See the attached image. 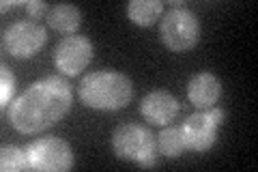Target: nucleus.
Masks as SVG:
<instances>
[{
  "mask_svg": "<svg viewBox=\"0 0 258 172\" xmlns=\"http://www.w3.org/2000/svg\"><path fill=\"white\" fill-rule=\"evenodd\" d=\"M71 103V84L60 76H50L32 82L18 99L11 101L9 121L20 134H41L67 117Z\"/></svg>",
  "mask_w": 258,
  "mask_h": 172,
  "instance_id": "obj_1",
  "label": "nucleus"
},
{
  "mask_svg": "<svg viewBox=\"0 0 258 172\" xmlns=\"http://www.w3.org/2000/svg\"><path fill=\"white\" fill-rule=\"evenodd\" d=\"M134 97V84L125 73L120 71H93L86 73L80 82V99L84 105L93 110L112 112L120 110L132 101Z\"/></svg>",
  "mask_w": 258,
  "mask_h": 172,
  "instance_id": "obj_2",
  "label": "nucleus"
},
{
  "mask_svg": "<svg viewBox=\"0 0 258 172\" xmlns=\"http://www.w3.org/2000/svg\"><path fill=\"white\" fill-rule=\"evenodd\" d=\"M112 151L118 159L136 161L140 168H155L157 138L140 123H123L112 134Z\"/></svg>",
  "mask_w": 258,
  "mask_h": 172,
  "instance_id": "obj_3",
  "label": "nucleus"
},
{
  "mask_svg": "<svg viewBox=\"0 0 258 172\" xmlns=\"http://www.w3.org/2000/svg\"><path fill=\"white\" fill-rule=\"evenodd\" d=\"M159 37L170 52H187L200 39V24L198 18L189 9L179 7L164 13L159 26Z\"/></svg>",
  "mask_w": 258,
  "mask_h": 172,
  "instance_id": "obj_4",
  "label": "nucleus"
},
{
  "mask_svg": "<svg viewBox=\"0 0 258 172\" xmlns=\"http://www.w3.org/2000/svg\"><path fill=\"white\" fill-rule=\"evenodd\" d=\"M30 168L41 172H67L74 168V151L58 136H43L26 146Z\"/></svg>",
  "mask_w": 258,
  "mask_h": 172,
  "instance_id": "obj_5",
  "label": "nucleus"
},
{
  "mask_svg": "<svg viewBox=\"0 0 258 172\" xmlns=\"http://www.w3.org/2000/svg\"><path fill=\"white\" fill-rule=\"evenodd\" d=\"M47 41V32L35 20H18L3 32V47L13 59H30Z\"/></svg>",
  "mask_w": 258,
  "mask_h": 172,
  "instance_id": "obj_6",
  "label": "nucleus"
},
{
  "mask_svg": "<svg viewBox=\"0 0 258 172\" xmlns=\"http://www.w3.org/2000/svg\"><path fill=\"white\" fill-rule=\"evenodd\" d=\"M226 112L217 105L200 110L183 123V134L187 140V149L196 153H207L217 140V129L224 123Z\"/></svg>",
  "mask_w": 258,
  "mask_h": 172,
  "instance_id": "obj_7",
  "label": "nucleus"
},
{
  "mask_svg": "<svg viewBox=\"0 0 258 172\" xmlns=\"http://www.w3.org/2000/svg\"><path fill=\"white\" fill-rule=\"evenodd\" d=\"M95 54L93 41L84 35H69L60 39L54 47V65L62 76H78Z\"/></svg>",
  "mask_w": 258,
  "mask_h": 172,
  "instance_id": "obj_8",
  "label": "nucleus"
},
{
  "mask_svg": "<svg viewBox=\"0 0 258 172\" xmlns=\"http://www.w3.org/2000/svg\"><path fill=\"white\" fill-rule=\"evenodd\" d=\"M179 110H181L179 99L168 91H151L140 101L142 117L151 123H155V125H168L170 121L176 119Z\"/></svg>",
  "mask_w": 258,
  "mask_h": 172,
  "instance_id": "obj_9",
  "label": "nucleus"
},
{
  "mask_svg": "<svg viewBox=\"0 0 258 172\" xmlns=\"http://www.w3.org/2000/svg\"><path fill=\"white\" fill-rule=\"evenodd\" d=\"M222 97V82L215 73L200 71L194 73L187 82V99L194 103L198 110H207L217 103Z\"/></svg>",
  "mask_w": 258,
  "mask_h": 172,
  "instance_id": "obj_10",
  "label": "nucleus"
},
{
  "mask_svg": "<svg viewBox=\"0 0 258 172\" xmlns=\"http://www.w3.org/2000/svg\"><path fill=\"white\" fill-rule=\"evenodd\" d=\"M47 24L50 28L62 35H74L82 24V11L76 5H54L47 13Z\"/></svg>",
  "mask_w": 258,
  "mask_h": 172,
  "instance_id": "obj_11",
  "label": "nucleus"
},
{
  "mask_svg": "<svg viewBox=\"0 0 258 172\" xmlns=\"http://www.w3.org/2000/svg\"><path fill=\"white\" fill-rule=\"evenodd\" d=\"M164 13L161 0H132L127 5V18L138 26H153Z\"/></svg>",
  "mask_w": 258,
  "mask_h": 172,
  "instance_id": "obj_12",
  "label": "nucleus"
},
{
  "mask_svg": "<svg viewBox=\"0 0 258 172\" xmlns=\"http://www.w3.org/2000/svg\"><path fill=\"white\" fill-rule=\"evenodd\" d=\"M157 151L164 155V157H170V159L181 157V155H185V151H189L183 127L172 125V127L161 129V134L157 136Z\"/></svg>",
  "mask_w": 258,
  "mask_h": 172,
  "instance_id": "obj_13",
  "label": "nucleus"
},
{
  "mask_svg": "<svg viewBox=\"0 0 258 172\" xmlns=\"http://www.w3.org/2000/svg\"><path fill=\"white\" fill-rule=\"evenodd\" d=\"M0 168L3 172H20V170H32L26 149H18V146H3L0 151Z\"/></svg>",
  "mask_w": 258,
  "mask_h": 172,
  "instance_id": "obj_14",
  "label": "nucleus"
},
{
  "mask_svg": "<svg viewBox=\"0 0 258 172\" xmlns=\"http://www.w3.org/2000/svg\"><path fill=\"white\" fill-rule=\"evenodd\" d=\"M0 80H3V86H0V103H3V108L11 103L13 95H15V76L11 69L7 67H0Z\"/></svg>",
  "mask_w": 258,
  "mask_h": 172,
  "instance_id": "obj_15",
  "label": "nucleus"
},
{
  "mask_svg": "<svg viewBox=\"0 0 258 172\" xmlns=\"http://www.w3.org/2000/svg\"><path fill=\"white\" fill-rule=\"evenodd\" d=\"M50 9H52V7H47V3H43V0H28V3H26V11H28V15H30V18H35V20L43 18V15L47 18Z\"/></svg>",
  "mask_w": 258,
  "mask_h": 172,
  "instance_id": "obj_16",
  "label": "nucleus"
}]
</instances>
